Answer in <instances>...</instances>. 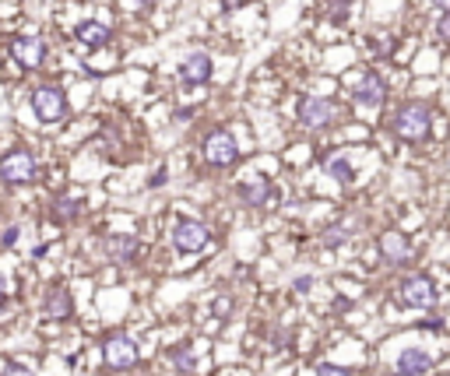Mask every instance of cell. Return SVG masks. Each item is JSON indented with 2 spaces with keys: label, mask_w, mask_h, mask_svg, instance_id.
Returning a JSON list of instances; mask_svg holds the SVG:
<instances>
[{
  "label": "cell",
  "mask_w": 450,
  "mask_h": 376,
  "mask_svg": "<svg viewBox=\"0 0 450 376\" xmlns=\"http://www.w3.org/2000/svg\"><path fill=\"white\" fill-rule=\"evenodd\" d=\"M390 130H394V137H401V141H422V137L429 134V109H426L422 102H405V106L394 113Z\"/></svg>",
  "instance_id": "cell-1"
},
{
  "label": "cell",
  "mask_w": 450,
  "mask_h": 376,
  "mask_svg": "<svg viewBox=\"0 0 450 376\" xmlns=\"http://www.w3.org/2000/svg\"><path fill=\"white\" fill-rule=\"evenodd\" d=\"M32 113L39 123H60L64 113H67V98L57 85H39L32 92Z\"/></svg>",
  "instance_id": "cell-2"
},
{
  "label": "cell",
  "mask_w": 450,
  "mask_h": 376,
  "mask_svg": "<svg viewBox=\"0 0 450 376\" xmlns=\"http://www.w3.org/2000/svg\"><path fill=\"white\" fill-rule=\"evenodd\" d=\"M0 180H4V183H14V187L32 183V180H35V155L25 152V148L7 152V155L0 159Z\"/></svg>",
  "instance_id": "cell-3"
},
{
  "label": "cell",
  "mask_w": 450,
  "mask_h": 376,
  "mask_svg": "<svg viewBox=\"0 0 450 376\" xmlns=\"http://www.w3.org/2000/svg\"><path fill=\"white\" fill-rule=\"evenodd\" d=\"M338 120V109L331 98H320V95H306L299 98V123L310 127V130H324Z\"/></svg>",
  "instance_id": "cell-4"
},
{
  "label": "cell",
  "mask_w": 450,
  "mask_h": 376,
  "mask_svg": "<svg viewBox=\"0 0 450 376\" xmlns=\"http://www.w3.org/2000/svg\"><path fill=\"white\" fill-rule=\"evenodd\" d=\"M208 243H211V232H208L204 222H193V218L176 222V229H173V246H176L180 253H201Z\"/></svg>",
  "instance_id": "cell-5"
},
{
  "label": "cell",
  "mask_w": 450,
  "mask_h": 376,
  "mask_svg": "<svg viewBox=\"0 0 450 376\" xmlns=\"http://www.w3.org/2000/svg\"><path fill=\"white\" fill-rule=\"evenodd\" d=\"M204 159H208V166H218V169L232 166V162L240 159L236 137L225 134V130H211V134L204 137Z\"/></svg>",
  "instance_id": "cell-6"
},
{
  "label": "cell",
  "mask_w": 450,
  "mask_h": 376,
  "mask_svg": "<svg viewBox=\"0 0 450 376\" xmlns=\"http://www.w3.org/2000/svg\"><path fill=\"white\" fill-rule=\"evenodd\" d=\"M102 359H106L109 370H134L137 366V341L127 338V334H113L102 345Z\"/></svg>",
  "instance_id": "cell-7"
},
{
  "label": "cell",
  "mask_w": 450,
  "mask_h": 376,
  "mask_svg": "<svg viewBox=\"0 0 450 376\" xmlns=\"http://www.w3.org/2000/svg\"><path fill=\"white\" fill-rule=\"evenodd\" d=\"M401 306L408 309H433L437 306V288L426 275H412L401 282Z\"/></svg>",
  "instance_id": "cell-8"
},
{
  "label": "cell",
  "mask_w": 450,
  "mask_h": 376,
  "mask_svg": "<svg viewBox=\"0 0 450 376\" xmlns=\"http://www.w3.org/2000/svg\"><path fill=\"white\" fill-rule=\"evenodd\" d=\"M102 253H106L113 264H130V261L141 253V243H137V236H130V232H113V236L102 239Z\"/></svg>",
  "instance_id": "cell-9"
},
{
  "label": "cell",
  "mask_w": 450,
  "mask_h": 376,
  "mask_svg": "<svg viewBox=\"0 0 450 376\" xmlns=\"http://www.w3.org/2000/svg\"><path fill=\"white\" fill-rule=\"evenodd\" d=\"M11 57H14L25 71L43 67V60H46V42H43L39 35H21V39L11 42Z\"/></svg>",
  "instance_id": "cell-10"
},
{
  "label": "cell",
  "mask_w": 450,
  "mask_h": 376,
  "mask_svg": "<svg viewBox=\"0 0 450 376\" xmlns=\"http://www.w3.org/2000/svg\"><path fill=\"white\" fill-rule=\"evenodd\" d=\"M43 313H46L50 320H67V317L74 313V299H71V292H67L64 285H53V288L43 295Z\"/></svg>",
  "instance_id": "cell-11"
},
{
  "label": "cell",
  "mask_w": 450,
  "mask_h": 376,
  "mask_svg": "<svg viewBox=\"0 0 450 376\" xmlns=\"http://www.w3.org/2000/svg\"><path fill=\"white\" fill-rule=\"evenodd\" d=\"M211 57L208 53H190L186 60L180 64V78L186 85H208L211 81Z\"/></svg>",
  "instance_id": "cell-12"
},
{
  "label": "cell",
  "mask_w": 450,
  "mask_h": 376,
  "mask_svg": "<svg viewBox=\"0 0 450 376\" xmlns=\"http://www.w3.org/2000/svg\"><path fill=\"white\" fill-rule=\"evenodd\" d=\"M383 98H387L383 78L369 71V74L359 81V89H356V106H362V109H376V106H383Z\"/></svg>",
  "instance_id": "cell-13"
},
{
  "label": "cell",
  "mask_w": 450,
  "mask_h": 376,
  "mask_svg": "<svg viewBox=\"0 0 450 376\" xmlns=\"http://www.w3.org/2000/svg\"><path fill=\"white\" fill-rule=\"evenodd\" d=\"M380 253H383V261H390V264H405V261L412 257V243H408L401 232H383V236H380Z\"/></svg>",
  "instance_id": "cell-14"
},
{
  "label": "cell",
  "mask_w": 450,
  "mask_h": 376,
  "mask_svg": "<svg viewBox=\"0 0 450 376\" xmlns=\"http://www.w3.org/2000/svg\"><path fill=\"white\" fill-rule=\"evenodd\" d=\"M240 197H243V204H250V207H264L271 200V180L268 176H250V180H243V183H240Z\"/></svg>",
  "instance_id": "cell-15"
},
{
  "label": "cell",
  "mask_w": 450,
  "mask_h": 376,
  "mask_svg": "<svg viewBox=\"0 0 450 376\" xmlns=\"http://www.w3.org/2000/svg\"><path fill=\"white\" fill-rule=\"evenodd\" d=\"M429 366H433V359L422 348H401V355H398V373L405 376H422Z\"/></svg>",
  "instance_id": "cell-16"
},
{
  "label": "cell",
  "mask_w": 450,
  "mask_h": 376,
  "mask_svg": "<svg viewBox=\"0 0 450 376\" xmlns=\"http://www.w3.org/2000/svg\"><path fill=\"white\" fill-rule=\"evenodd\" d=\"M74 35H78V42L89 46V50H99V46L109 42V28H106L102 21H81V25L74 28Z\"/></svg>",
  "instance_id": "cell-17"
},
{
  "label": "cell",
  "mask_w": 450,
  "mask_h": 376,
  "mask_svg": "<svg viewBox=\"0 0 450 376\" xmlns=\"http://www.w3.org/2000/svg\"><path fill=\"white\" fill-rule=\"evenodd\" d=\"M327 176L338 180V183H352V180H356V166H352L349 159L334 155V159H327Z\"/></svg>",
  "instance_id": "cell-18"
},
{
  "label": "cell",
  "mask_w": 450,
  "mask_h": 376,
  "mask_svg": "<svg viewBox=\"0 0 450 376\" xmlns=\"http://www.w3.org/2000/svg\"><path fill=\"white\" fill-rule=\"evenodd\" d=\"M169 363H173L180 373H193V370H197V355H193L190 345H176V348L169 352Z\"/></svg>",
  "instance_id": "cell-19"
},
{
  "label": "cell",
  "mask_w": 450,
  "mask_h": 376,
  "mask_svg": "<svg viewBox=\"0 0 450 376\" xmlns=\"http://www.w3.org/2000/svg\"><path fill=\"white\" fill-rule=\"evenodd\" d=\"M78 215H81V204L78 200H57V207H53V218L57 222H71Z\"/></svg>",
  "instance_id": "cell-20"
},
{
  "label": "cell",
  "mask_w": 450,
  "mask_h": 376,
  "mask_svg": "<svg viewBox=\"0 0 450 376\" xmlns=\"http://www.w3.org/2000/svg\"><path fill=\"white\" fill-rule=\"evenodd\" d=\"M349 239V232L345 229H327V236H324V246H342Z\"/></svg>",
  "instance_id": "cell-21"
},
{
  "label": "cell",
  "mask_w": 450,
  "mask_h": 376,
  "mask_svg": "<svg viewBox=\"0 0 450 376\" xmlns=\"http://www.w3.org/2000/svg\"><path fill=\"white\" fill-rule=\"evenodd\" d=\"M317 376H352V373H349V370H342V366L324 363V366H317Z\"/></svg>",
  "instance_id": "cell-22"
},
{
  "label": "cell",
  "mask_w": 450,
  "mask_h": 376,
  "mask_svg": "<svg viewBox=\"0 0 450 376\" xmlns=\"http://www.w3.org/2000/svg\"><path fill=\"white\" fill-rule=\"evenodd\" d=\"M437 35H440V39H450V11L440 14V21H437Z\"/></svg>",
  "instance_id": "cell-23"
},
{
  "label": "cell",
  "mask_w": 450,
  "mask_h": 376,
  "mask_svg": "<svg viewBox=\"0 0 450 376\" xmlns=\"http://www.w3.org/2000/svg\"><path fill=\"white\" fill-rule=\"evenodd\" d=\"M211 309H215V317H229L232 313V299H215Z\"/></svg>",
  "instance_id": "cell-24"
},
{
  "label": "cell",
  "mask_w": 450,
  "mask_h": 376,
  "mask_svg": "<svg viewBox=\"0 0 450 376\" xmlns=\"http://www.w3.org/2000/svg\"><path fill=\"white\" fill-rule=\"evenodd\" d=\"M310 288H313V275H299V278H296V292H299V295H306Z\"/></svg>",
  "instance_id": "cell-25"
},
{
  "label": "cell",
  "mask_w": 450,
  "mask_h": 376,
  "mask_svg": "<svg viewBox=\"0 0 450 376\" xmlns=\"http://www.w3.org/2000/svg\"><path fill=\"white\" fill-rule=\"evenodd\" d=\"M4 376H35L32 370H25V366H14V363H7L4 366Z\"/></svg>",
  "instance_id": "cell-26"
},
{
  "label": "cell",
  "mask_w": 450,
  "mask_h": 376,
  "mask_svg": "<svg viewBox=\"0 0 450 376\" xmlns=\"http://www.w3.org/2000/svg\"><path fill=\"white\" fill-rule=\"evenodd\" d=\"M4 246H14L18 243V225H11V229H4V239H0Z\"/></svg>",
  "instance_id": "cell-27"
},
{
  "label": "cell",
  "mask_w": 450,
  "mask_h": 376,
  "mask_svg": "<svg viewBox=\"0 0 450 376\" xmlns=\"http://www.w3.org/2000/svg\"><path fill=\"white\" fill-rule=\"evenodd\" d=\"M162 183H166V169H159V173L152 176V187H162Z\"/></svg>",
  "instance_id": "cell-28"
},
{
  "label": "cell",
  "mask_w": 450,
  "mask_h": 376,
  "mask_svg": "<svg viewBox=\"0 0 450 376\" xmlns=\"http://www.w3.org/2000/svg\"><path fill=\"white\" fill-rule=\"evenodd\" d=\"M7 302V282H4V275H0V306Z\"/></svg>",
  "instance_id": "cell-29"
},
{
  "label": "cell",
  "mask_w": 450,
  "mask_h": 376,
  "mask_svg": "<svg viewBox=\"0 0 450 376\" xmlns=\"http://www.w3.org/2000/svg\"><path fill=\"white\" fill-rule=\"evenodd\" d=\"M433 4H437L440 11H450V0H433Z\"/></svg>",
  "instance_id": "cell-30"
},
{
  "label": "cell",
  "mask_w": 450,
  "mask_h": 376,
  "mask_svg": "<svg viewBox=\"0 0 450 376\" xmlns=\"http://www.w3.org/2000/svg\"><path fill=\"white\" fill-rule=\"evenodd\" d=\"M390 376H405V373H390Z\"/></svg>",
  "instance_id": "cell-31"
}]
</instances>
